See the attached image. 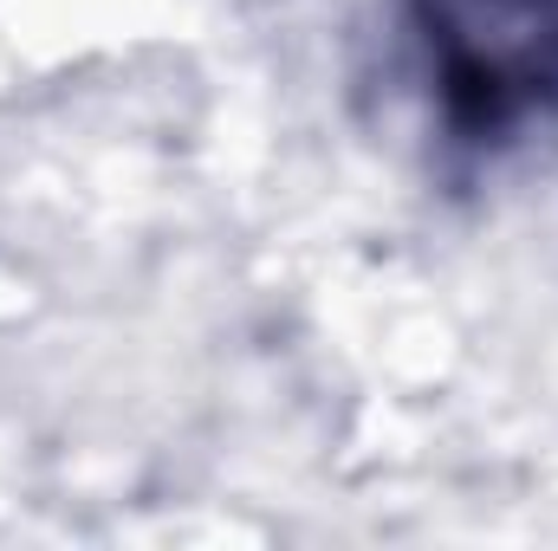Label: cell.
I'll return each mask as SVG.
<instances>
[{
	"label": "cell",
	"mask_w": 558,
	"mask_h": 551,
	"mask_svg": "<svg viewBox=\"0 0 558 551\" xmlns=\"http://www.w3.org/2000/svg\"><path fill=\"white\" fill-rule=\"evenodd\" d=\"M428 118L468 162L558 137V0H397Z\"/></svg>",
	"instance_id": "6da1fadb"
}]
</instances>
